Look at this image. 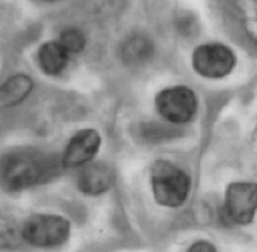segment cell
<instances>
[{
  "label": "cell",
  "mask_w": 257,
  "mask_h": 252,
  "mask_svg": "<svg viewBox=\"0 0 257 252\" xmlns=\"http://www.w3.org/2000/svg\"><path fill=\"white\" fill-rule=\"evenodd\" d=\"M54 169V162L37 149H17L10 152L2 163V180L8 191H23L46 180Z\"/></svg>",
  "instance_id": "cell-1"
},
{
  "label": "cell",
  "mask_w": 257,
  "mask_h": 252,
  "mask_svg": "<svg viewBox=\"0 0 257 252\" xmlns=\"http://www.w3.org/2000/svg\"><path fill=\"white\" fill-rule=\"evenodd\" d=\"M234 65V53L220 43L200 45L193 53L194 71L206 79H222L232 71Z\"/></svg>",
  "instance_id": "cell-6"
},
{
  "label": "cell",
  "mask_w": 257,
  "mask_h": 252,
  "mask_svg": "<svg viewBox=\"0 0 257 252\" xmlns=\"http://www.w3.org/2000/svg\"><path fill=\"white\" fill-rule=\"evenodd\" d=\"M69 221L56 214H34L22 227V237L37 247L63 244L69 237Z\"/></svg>",
  "instance_id": "cell-3"
},
{
  "label": "cell",
  "mask_w": 257,
  "mask_h": 252,
  "mask_svg": "<svg viewBox=\"0 0 257 252\" xmlns=\"http://www.w3.org/2000/svg\"><path fill=\"white\" fill-rule=\"evenodd\" d=\"M102 139L96 129H82L69 140L62 163L65 168H83L91 163L99 152Z\"/></svg>",
  "instance_id": "cell-7"
},
{
  "label": "cell",
  "mask_w": 257,
  "mask_h": 252,
  "mask_svg": "<svg viewBox=\"0 0 257 252\" xmlns=\"http://www.w3.org/2000/svg\"><path fill=\"white\" fill-rule=\"evenodd\" d=\"M153 56V43L142 36H134L125 42L122 57L126 63H144Z\"/></svg>",
  "instance_id": "cell-12"
},
{
  "label": "cell",
  "mask_w": 257,
  "mask_h": 252,
  "mask_svg": "<svg viewBox=\"0 0 257 252\" xmlns=\"http://www.w3.org/2000/svg\"><path fill=\"white\" fill-rule=\"evenodd\" d=\"M68 59L69 53L60 42H46L39 50V65L50 76L60 74L68 65Z\"/></svg>",
  "instance_id": "cell-10"
},
{
  "label": "cell",
  "mask_w": 257,
  "mask_h": 252,
  "mask_svg": "<svg viewBox=\"0 0 257 252\" xmlns=\"http://www.w3.org/2000/svg\"><path fill=\"white\" fill-rule=\"evenodd\" d=\"M223 218L231 224H248L257 212V183H231L225 194Z\"/></svg>",
  "instance_id": "cell-4"
},
{
  "label": "cell",
  "mask_w": 257,
  "mask_h": 252,
  "mask_svg": "<svg viewBox=\"0 0 257 252\" xmlns=\"http://www.w3.org/2000/svg\"><path fill=\"white\" fill-rule=\"evenodd\" d=\"M190 250H191V252H194V250H216V247H214L213 244L206 243V241H199V243H194V244L190 247Z\"/></svg>",
  "instance_id": "cell-14"
},
{
  "label": "cell",
  "mask_w": 257,
  "mask_h": 252,
  "mask_svg": "<svg viewBox=\"0 0 257 252\" xmlns=\"http://www.w3.org/2000/svg\"><path fill=\"white\" fill-rule=\"evenodd\" d=\"M114 171L106 163H88L77 177V186L88 195L106 192L114 185Z\"/></svg>",
  "instance_id": "cell-8"
},
{
  "label": "cell",
  "mask_w": 257,
  "mask_h": 252,
  "mask_svg": "<svg viewBox=\"0 0 257 252\" xmlns=\"http://www.w3.org/2000/svg\"><path fill=\"white\" fill-rule=\"evenodd\" d=\"M33 89V80L28 76L17 74L2 85V105L14 106L25 100Z\"/></svg>",
  "instance_id": "cell-11"
},
{
  "label": "cell",
  "mask_w": 257,
  "mask_h": 252,
  "mask_svg": "<svg viewBox=\"0 0 257 252\" xmlns=\"http://www.w3.org/2000/svg\"><path fill=\"white\" fill-rule=\"evenodd\" d=\"M46 2H56V0H46Z\"/></svg>",
  "instance_id": "cell-15"
},
{
  "label": "cell",
  "mask_w": 257,
  "mask_h": 252,
  "mask_svg": "<svg viewBox=\"0 0 257 252\" xmlns=\"http://www.w3.org/2000/svg\"><path fill=\"white\" fill-rule=\"evenodd\" d=\"M156 108L170 123H188L197 112V97L186 86L167 88L157 94Z\"/></svg>",
  "instance_id": "cell-5"
},
{
  "label": "cell",
  "mask_w": 257,
  "mask_h": 252,
  "mask_svg": "<svg viewBox=\"0 0 257 252\" xmlns=\"http://www.w3.org/2000/svg\"><path fill=\"white\" fill-rule=\"evenodd\" d=\"M151 188L159 204L179 208L190 195L191 178L179 166L159 160L151 169Z\"/></svg>",
  "instance_id": "cell-2"
},
{
  "label": "cell",
  "mask_w": 257,
  "mask_h": 252,
  "mask_svg": "<svg viewBox=\"0 0 257 252\" xmlns=\"http://www.w3.org/2000/svg\"><path fill=\"white\" fill-rule=\"evenodd\" d=\"M228 4L243 34L257 47V0H228Z\"/></svg>",
  "instance_id": "cell-9"
},
{
  "label": "cell",
  "mask_w": 257,
  "mask_h": 252,
  "mask_svg": "<svg viewBox=\"0 0 257 252\" xmlns=\"http://www.w3.org/2000/svg\"><path fill=\"white\" fill-rule=\"evenodd\" d=\"M68 53H80L85 48V36L76 28H68L60 34L59 40Z\"/></svg>",
  "instance_id": "cell-13"
}]
</instances>
